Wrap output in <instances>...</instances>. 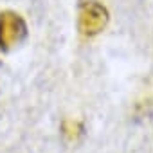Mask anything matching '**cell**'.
Masks as SVG:
<instances>
[{"label":"cell","mask_w":153,"mask_h":153,"mask_svg":"<svg viewBox=\"0 0 153 153\" xmlns=\"http://www.w3.org/2000/svg\"><path fill=\"white\" fill-rule=\"evenodd\" d=\"M27 36V25L24 18L15 11L0 13V49L11 51L20 45Z\"/></svg>","instance_id":"1"},{"label":"cell","mask_w":153,"mask_h":153,"mask_svg":"<svg viewBox=\"0 0 153 153\" xmlns=\"http://www.w3.org/2000/svg\"><path fill=\"white\" fill-rule=\"evenodd\" d=\"M108 20V13L106 9L94 2V0H87L79 6V31L85 36H94L99 31H103V27L106 25Z\"/></svg>","instance_id":"2"}]
</instances>
